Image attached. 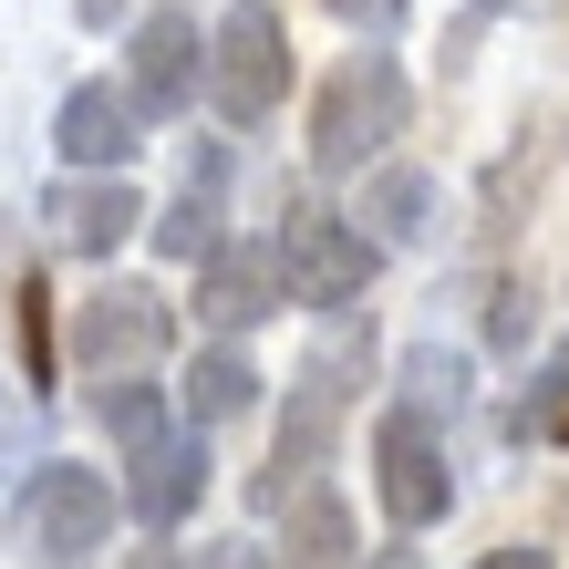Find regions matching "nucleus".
<instances>
[{"mask_svg": "<svg viewBox=\"0 0 569 569\" xmlns=\"http://www.w3.org/2000/svg\"><path fill=\"white\" fill-rule=\"evenodd\" d=\"M362 373H373V321H331L321 342L300 352L290 405H280V446H270V477L249 487L259 508H280V497H311V466L342 446V415H352Z\"/></svg>", "mask_w": 569, "mask_h": 569, "instance_id": "1", "label": "nucleus"}, {"mask_svg": "<svg viewBox=\"0 0 569 569\" xmlns=\"http://www.w3.org/2000/svg\"><path fill=\"white\" fill-rule=\"evenodd\" d=\"M405 124H415L405 62H393V52H352L342 73L321 83V104H311V166H321V177H362Z\"/></svg>", "mask_w": 569, "mask_h": 569, "instance_id": "2", "label": "nucleus"}, {"mask_svg": "<svg viewBox=\"0 0 569 569\" xmlns=\"http://www.w3.org/2000/svg\"><path fill=\"white\" fill-rule=\"evenodd\" d=\"M114 539V487L73 456H42L21 466V497H11V549L31 569H83L93 549Z\"/></svg>", "mask_w": 569, "mask_h": 569, "instance_id": "3", "label": "nucleus"}, {"mask_svg": "<svg viewBox=\"0 0 569 569\" xmlns=\"http://www.w3.org/2000/svg\"><path fill=\"white\" fill-rule=\"evenodd\" d=\"M208 104L228 124H270L280 114V93H290V21H280V0H228L218 31H208Z\"/></svg>", "mask_w": 569, "mask_h": 569, "instance_id": "4", "label": "nucleus"}, {"mask_svg": "<svg viewBox=\"0 0 569 569\" xmlns=\"http://www.w3.org/2000/svg\"><path fill=\"white\" fill-rule=\"evenodd\" d=\"M177 352V300L156 280H104L93 300H73V362L83 383H146Z\"/></svg>", "mask_w": 569, "mask_h": 569, "instance_id": "5", "label": "nucleus"}, {"mask_svg": "<svg viewBox=\"0 0 569 569\" xmlns=\"http://www.w3.org/2000/svg\"><path fill=\"white\" fill-rule=\"evenodd\" d=\"M270 259H280V290H290V300H311V311H352V300L373 290V270H383V249L362 239L352 218L311 208V197H290V208H280Z\"/></svg>", "mask_w": 569, "mask_h": 569, "instance_id": "6", "label": "nucleus"}, {"mask_svg": "<svg viewBox=\"0 0 569 569\" xmlns=\"http://www.w3.org/2000/svg\"><path fill=\"white\" fill-rule=\"evenodd\" d=\"M373 497H383L393 528H435V518L456 508V466H446V435H435V415L393 405V415L373 425Z\"/></svg>", "mask_w": 569, "mask_h": 569, "instance_id": "7", "label": "nucleus"}, {"mask_svg": "<svg viewBox=\"0 0 569 569\" xmlns=\"http://www.w3.org/2000/svg\"><path fill=\"white\" fill-rule=\"evenodd\" d=\"M197 83H208V31H197L187 11L136 21V42H124V93H136V114H197Z\"/></svg>", "mask_w": 569, "mask_h": 569, "instance_id": "8", "label": "nucleus"}, {"mask_svg": "<svg viewBox=\"0 0 569 569\" xmlns=\"http://www.w3.org/2000/svg\"><path fill=\"white\" fill-rule=\"evenodd\" d=\"M52 146H62L73 177H124V166L146 156V114H136V93H114V83H73L62 114H52Z\"/></svg>", "mask_w": 569, "mask_h": 569, "instance_id": "9", "label": "nucleus"}, {"mask_svg": "<svg viewBox=\"0 0 569 569\" xmlns=\"http://www.w3.org/2000/svg\"><path fill=\"white\" fill-rule=\"evenodd\" d=\"M280 259H270V239H218L208 259H197V321L208 331H228V342H239V331H259L280 311Z\"/></svg>", "mask_w": 569, "mask_h": 569, "instance_id": "10", "label": "nucleus"}, {"mask_svg": "<svg viewBox=\"0 0 569 569\" xmlns=\"http://www.w3.org/2000/svg\"><path fill=\"white\" fill-rule=\"evenodd\" d=\"M42 228H52V249H73V259H114L146 228V197L124 177H52L42 187Z\"/></svg>", "mask_w": 569, "mask_h": 569, "instance_id": "11", "label": "nucleus"}, {"mask_svg": "<svg viewBox=\"0 0 569 569\" xmlns=\"http://www.w3.org/2000/svg\"><path fill=\"white\" fill-rule=\"evenodd\" d=\"M197 497H208V435H146L136 456H124V508H136L146 528H177L197 518Z\"/></svg>", "mask_w": 569, "mask_h": 569, "instance_id": "12", "label": "nucleus"}, {"mask_svg": "<svg viewBox=\"0 0 569 569\" xmlns=\"http://www.w3.org/2000/svg\"><path fill=\"white\" fill-rule=\"evenodd\" d=\"M352 228H362L373 249H425L435 228H446V187H435L425 166H373V177H362Z\"/></svg>", "mask_w": 569, "mask_h": 569, "instance_id": "13", "label": "nucleus"}, {"mask_svg": "<svg viewBox=\"0 0 569 569\" xmlns=\"http://www.w3.org/2000/svg\"><path fill=\"white\" fill-rule=\"evenodd\" d=\"M218 218H228V146H187V187H177V208H146V239L166 259H208Z\"/></svg>", "mask_w": 569, "mask_h": 569, "instance_id": "14", "label": "nucleus"}, {"mask_svg": "<svg viewBox=\"0 0 569 569\" xmlns=\"http://www.w3.org/2000/svg\"><path fill=\"white\" fill-rule=\"evenodd\" d=\"M280 569H352V508L331 487H311L280 528Z\"/></svg>", "mask_w": 569, "mask_h": 569, "instance_id": "15", "label": "nucleus"}, {"mask_svg": "<svg viewBox=\"0 0 569 569\" xmlns=\"http://www.w3.org/2000/svg\"><path fill=\"white\" fill-rule=\"evenodd\" d=\"M249 405H259V362H249V352H197V373H187V415H197V435L228 425V415H249Z\"/></svg>", "mask_w": 569, "mask_h": 569, "instance_id": "16", "label": "nucleus"}, {"mask_svg": "<svg viewBox=\"0 0 569 569\" xmlns=\"http://www.w3.org/2000/svg\"><path fill=\"white\" fill-rule=\"evenodd\" d=\"M559 415H569V342H559L539 373L508 393V446H549V435H559Z\"/></svg>", "mask_w": 569, "mask_h": 569, "instance_id": "17", "label": "nucleus"}, {"mask_svg": "<svg viewBox=\"0 0 569 569\" xmlns=\"http://www.w3.org/2000/svg\"><path fill=\"white\" fill-rule=\"evenodd\" d=\"M405 405H415V415H435V405L456 415V405H466V352L415 342V352H405Z\"/></svg>", "mask_w": 569, "mask_h": 569, "instance_id": "18", "label": "nucleus"}, {"mask_svg": "<svg viewBox=\"0 0 569 569\" xmlns=\"http://www.w3.org/2000/svg\"><path fill=\"white\" fill-rule=\"evenodd\" d=\"M93 415H104V435L124 456L146 446V435H166V405H156V383H93Z\"/></svg>", "mask_w": 569, "mask_h": 569, "instance_id": "19", "label": "nucleus"}, {"mask_svg": "<svg viewBox=\"0 0 569 569\" xmlns=\"http://www.w3.org/2000/svg\"><path fill=\"white\" fill-rule=\"evenodd\" d=\"M11 321H21V362H31V405H42V383H52V290L11 280Z\"/></svg>", "mask_w": 569, "mask_h": 569, "instance_id": "20", "label": "nucleus"}, {"mask_svg": "<svg viewBox=\"0 0 569 569\" xmlns=\"http://www.w3.org/2000/svg\"><path fill=\"white\" fill-rule=\"evenodd\" d=\"M528 331H539V290L508 280V290H497V311H487V342L497 352H528Z\"/></svg>", "mask_w": 569, "mask_h": 569, "instance_id": "21", "label": "nucleus"}, {"mask_svg": "<svg viewBox=\"0 0 569 569\" xmlns=\"http://www.w3.org/2000/svg\"><path fill=\"white\" fill-rule=\"evenodd\" d=\"M21 456H31V405H21V383H0V487L21 477Z\"/></svg>", "mask_w": 569, "mask_h": 569, "instance_id": "22", "label": "nucleus"}, {"mask_svg": "<svg viewBox=\"0 0 569 569\" xmlns=\"http://www.w3.org/2000/svg\"><path fill=\"white\" fill-rule=\"evenodd\" d=\"M331 11H342L352 31H393V21H405V0H331Z\"/></svg>", "mask_w": 569, "mask_h": 569, "instance_id": "23", "label": "nucleus"}, {"mask_svg": "<svg viewBox=\"0 0 569 569\" xmlns=\"http://www.w3.org/2000/svg\"><path fill=\"white\" fill-rule=\"evenodd\" d=\"M477 569H559V559H549V549H539V539H508V549H487V559H477Z\"/></svg>", "mask_w": 569, "mask_h": 569, "instance_id": "24", "label": "nucleus"}, {"mask_svg": "<svg viewBox=\"0 0 569 569\" xmlns=\"http://www.w3.org/2000/svg\"><path fill=\"white\" fill-rule=\"evenodd\" d=\"M187 569H259V549H249V539H218V549H197Z\"/></svg>", "mask_w": 569, "mask_h": 569, "instance_id": "25", "label": "nucleus"}, {"mask_svg": "<svg viewBox=\"0 0 569 569\" xmlns=\"http://www.w3.org/2000/svg\"><path fill=\"white\" fill-rule=\"evenodd\" d=\"M362 569H425L415 549H373V559H362Z\"/></svg>", "mask_w": 569, "mask_h": 569, "instance_id": "26", "label": "nucleus"}, {"mask_svg": "<svg viewBox=\"0 0 569 569\" xmlns=\"http://www.w3.org/2000/svg\"><path fill=\"white\" fill-rule=\"evenodd\" d=\"M136 569H187V559L177 549H136Z\"/></svg>", "mask_w": 569, "mask_h": 569, "instance_id": "27", "label": "nucleus"}, {"mask_svg": "<svg viewBox=\"0 0 569 569\" xmlns=\"http://www.w3.org/2000/svg\"><path fill=\"white\" fill-rule=\"evenodd\" d=\"M73 11H83V21H93V31H104V21H114V0H73Z\"/></svg>", "mask_w": 569, "mask_h": 569, "instance_id": "28", "label": "nucleus"}, {"mask_svg": "<svg viewBox=\"0 0 569 569\" xmlns=\"http://www.w3.org/2000/svg\"><path fill=\"white\" fill-rule=\"evenodd\" d=\"M559 446H569V415H559Z\"/></svg>", "mask_w": 569, "mask_h": 569, "instance_id": "29", "label": "nucleus"}, {"mask_svg": "<svg viewBox=\"0 0 569 569\" xmlns=\"http://www.w3.org/2000/svg\"><path fill=\"white\" fill-rule=\"evenodd\" d=\"M166 11H177V0H166Z\"/></svg>", "mask_w": 569, "mask_h": 569, "instance_id": "30", "label": "nucleus"}]
</instances>
